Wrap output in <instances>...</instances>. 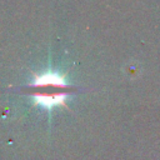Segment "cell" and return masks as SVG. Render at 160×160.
I'll return each mask as SVG.
<instances>
[{"mask_svg":"<svg viewBox=\"0 0 160 160\" xmlns=\"http://www.w3.org/2000/svg\"><path fill=\"white\" fill-rule=\"evenodd\" d=\"M72 91L74 88L66 84L64 78L52 72L35 76L34 82L26 86V92L32 96L34 101L48 109L65 105L66 96Z\"/></svg>","mask_w":160,"mask_h":160,"instance_id":"cell-1","label":"cell"}]
</instances>
